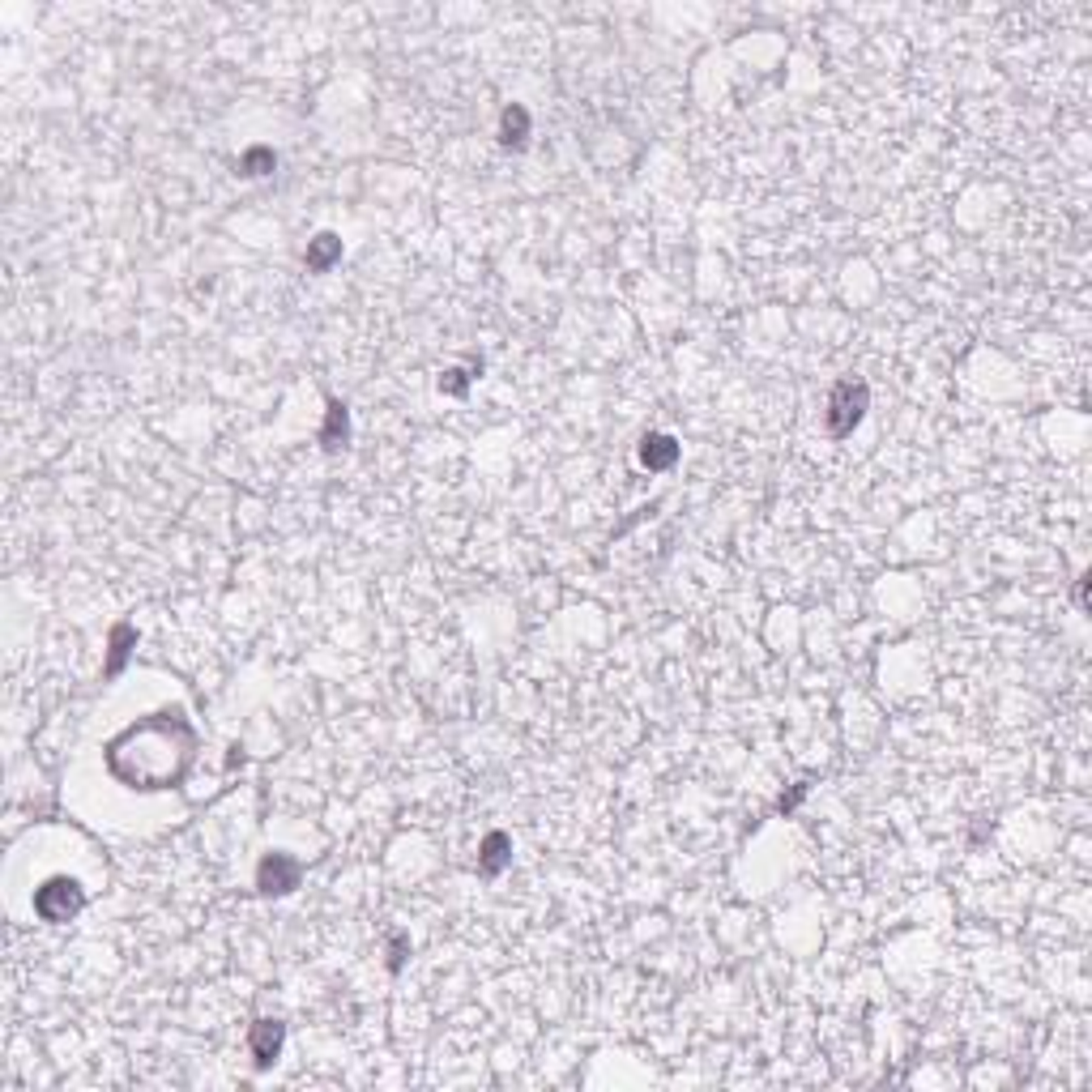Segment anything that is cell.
I'll list each match as a JSON object with an SVG mask.
<instances>
[{
    "instance_id": "8fae6325",
    "label": "cell",
    "mask_w": 1092,
    "mask_h": 1092,
    "mask_svg": "<svg viewBox=\"0 0 1092 1092\" xmlns=\"http://www.w3.org/2000/svg\"><path fill=\"white\" fill-rule=\"evenodd\" d=\"M444 393H465V372H448V380H440Z\"/></svg>"
},
{
    "instance_id": "52a82bcc",
    "label": "cell",
    "mask_w": 1092,
    "mask_h": 1092,
    "mask_svg": "<svg viewBox=\"0 0 1092 1092\" xmlns=\"http://www.w3.org/2000/svg\"><path fill=\"white\" fill-rule=\"evenodd\" d=\"M525 133H530V115H525L521 107H508V111H503V141H508V146H521Z\"/></svg>"
},
{
    "instance_id": "7a4b0ae2",
    "label": "cell",
    "mask_w": 1092,
    "mask_h": 1092,
    "mask_svg": "<svg viewBox=\"0 0 1092 1092\" xmlns=\"http://www.w3.org/2000/svg\"><path fill=\"white\" fill-rule=\"evenodd\" d=\"M35 909L43 922H69L82 909V888L73 879H51L48 888L35 892Z\"/></svg>"
},
{
    "instance_id": "5b68a950",
    "label": "cell",
    "mask_w": 1092,
    "mask_h": 1092,
    "mask_svg": "<svg viewBox=\"0 0 1092 1092\" xmlns=\"http://www.w3.org/2000/svg\"><path fill=\"white\" fill-rule=\"evenodd\" d=\"M641 457H645L648 470H666V465L679 461V444H674L670 436H648L645 448H641Z\"/></svg>"
},
{
    "instance_id": "277c9868",
    "label": "cell",
    "mask_w": 1092,
    "mask_h": 1092,
    "mask_svg": "<svg viewBox=\"0 0 1092 1092\" xmlns=\"http://www.w3.org/2000/svg\"><path fill=\"white\" fill-rule=\"evenodd\" d=\"M282 1049V1024L278 1020H256L252 1024V1054H256V1067H269Z\"/></svg>"
},
{
    "instance_id": "9c48e42d",
    "label": "cell",
    "mask_w": 1092,
    "mask_h": 1092,
    "mask_svg": "<svg viewBox=\"0 0 1092 1092\" xmlns=\"http://www.w3.org/2000/svg\"><path fill=\"white\" fill-rule=\"evenodd\" d=\"M325 448H338V440H346V405H329V427H325Z\"/></svg>"
},
{
    "instance_id": "ba28073f",
    "label": "cell",
    "mask_w": 1092,
    "mask_h": 1092,
    "mask_svg": "<svg viewBox=\"0 0 1092 1092\" xmlns=\"http://www.w3.org/2000/svg\"><path fill=\"white\" fill-rule=\"evenodd\" d=\"M503 858H508V837H503V832H491L487 845H483V871L496 875L499 866H503Z\"/></svg>"
},
{
    "instance_id": "6da1fadb",
    "label": "cell",
    "mask_w": 1092,
    "mask_h": 1092,
    "mask_svg": "<svg viewBox=\"0 0 1092 1092\" xmlns=\"http://www.w3.org/2000/svg\"><path fill=\"white\" fill-rule=\"evenodd\" d=\"M866 401H871V393H866V385L858 380H845V385H837V393H832V410H828V431L832 436H849L858 423H862V414H866Z\"/></svg>"
},
{
    "instance_id": "3957f363",
    "label": "cell",
    "mask_w": 1092,
    "mask_h": 1092,
    "mask_svg": "<svg viewBox=\"0 0 1092 1092\" xmlns=\"http://www.w3.org/2000/svg\"><path fill=\"white\" fill-rule=\"evenodd\" d=\"M256 884H260V892H291V888L299 884V866L291 862V858L273 853V858H265V862H260Z\"/></svg>"
},
{
    "instance_id": "30bf717a",
    "label": "cell",
    "mask_w": 1092,
    "mask_h": 1092,
    "mask_svg": "<svg viewBox=\"0 0 1092 1092\" xmlns=\"http://www.w3.org/2000/svg\"><path fill=\"white\" fill-rule=\"evenodd\" d=\"M273 162H278L273 149H248L240 167H244V175H265V171H273Z\"/></svg>"
},
{
    "instance_id": "8992f818",
    "label": "cell",
    "mask_w": 1092,
    "mask_h": 1092,
    "mask_svg": "<svg viewBox=\"0 0 1092 1092\" xmlns=\"http://www.w3.org/2000/svg\"><path fill=\"white\" fill-rule=\"evenodd\" d=\"M338 256H342V240L325 231V235H316V244L307 248V265H312V269H329Z\"/></svg>"
}]
</instances>
